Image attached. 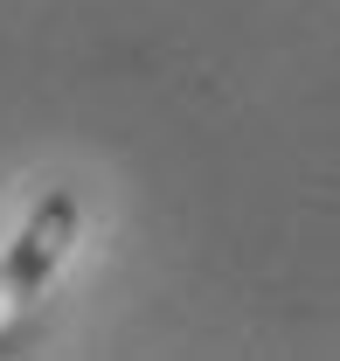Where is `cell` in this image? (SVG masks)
<instances>
[{"instance_id":"1","label":"cell","mask_w":340,"mask_h":361,"mask_svg":"<svg viewBox=\"0 0 340 361\" xmlns=\"http://www.w3.org/2000/svg\"><path fill=\"white\" fill-rule=\"evenodd\" d=\"M77 229H84V202H77L70 188H49L42 202L28 209L21 236H14L7 257H0V313H7V319L28 313V306L49 292V278H56V264L70 257Z\"/></svg>"}]
</instances>
